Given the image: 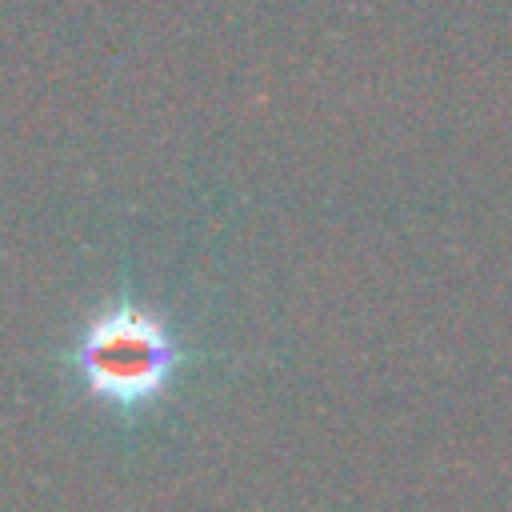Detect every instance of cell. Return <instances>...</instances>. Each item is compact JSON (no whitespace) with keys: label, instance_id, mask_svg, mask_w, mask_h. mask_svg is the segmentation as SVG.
Returning a JSON list of instances; mask_svg holds the SVG:
<instances>
[{"label":"cell","instance_id":"cell-1","mask_svg":"<svg viewBox=\"0 0 512 512\" xmlns=\"http://www.w3.org/2000/svg\"><path fill=\"white\" fill-rule=\"evenodd\" d=\"M176 360L180 348L168 328L136 304H116L96 316L72 352L84 388L108 404H148L172 380Z\"/></svg>","mask_w":512,"mask_h":512}]
</instances>
